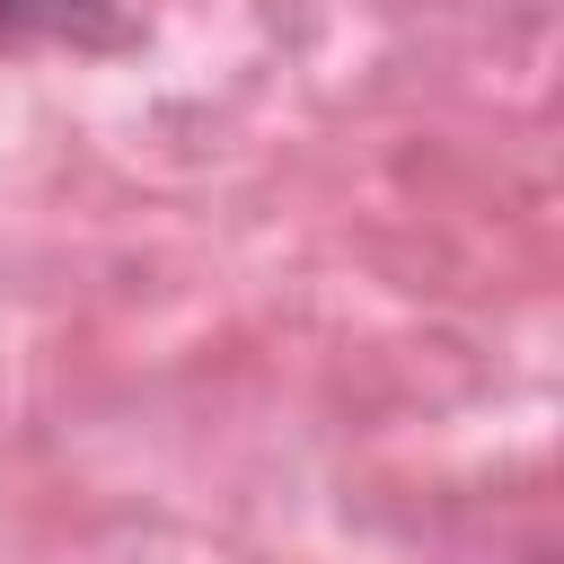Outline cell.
<instances>
[{
  "label": "cell",
  "instance_id": "cell-1",
  "mask_svg": "<svg viewBox=\"0 0 564 564\" xmlns=\"http://www.w3.org/2000/svg\"><path fill=\"white\" fill-rule=\"evenodd\" d=\"M123 35H132V18L115 0H0V53H35V44L115 53Z\"/></svg>",
  "mask_w": 564,
  "mask_h": 564
}]
</instances>
